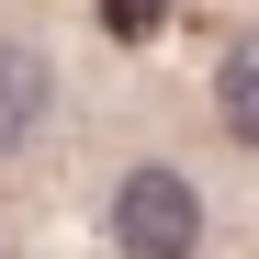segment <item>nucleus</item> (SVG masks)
Returning a JSON list of instances; mask_svg holds the SVG:
<instances>
[{
	"mask_svg": "<svg viewBox=\"0 0 259 259\" xmlns=\"http://www.w3.org/2000/svg\"><path fill=\"white\" fill-rule=\"evenodd\" d=\"M113 248H124V259H192V248H203V192H192L169 158H136V169L113 181Z\"/></svg>",
	"mask_w": 259,
	"mask_h": 259,
	"instance_id": "obj_1",
	"label": "nucleus"
},
{
	"mask_svg": "<svg viewBox=\"0 0 259 259\" xmlns=\"http://www.w3.org/2000/svg\"><path fill=\"white\" fill-rule=\"evenodd\" d=\"M46 113H57V68L0 34V158H23L34 136H46Z\"/></svg>",
	"mask_w": 259,
	"mask_h": 259,
	"instance_id": "obj_2",
	"label": "nucleus"
},
{
	"mask_svg": "<svg viewBox=\"0 0 259 259\" xmlns=\"http://www.w3.org/2000/svg\"><path fill=\"white\" fill-rule=\"evenodd\" d=\"M214 124H226L237 147H259V34H237V46L214 57Z\"/></svg>",
	"mask_w": 259,
	"mask_h": 259,
	"instance_id": "obj_3",
	"label": "nucleus"
},
{
	"mask_svg": "<svg viewBox=\"0 0 259 259\" xmlns=\"http://www.w3.org/2000/svg\"><path fill=\"white\" fill-rule=\"evenodd\" d=\"M158 12H169V0H102V23H113V34H147Z\"/></svg>",
	"mask_w": 259,
	"mask_h": 259,
	"instance_id": "obj_4",
	"label": "nucleus"
},
{
	"mask_svg": "<svg viewBox=\"0 0 259 259\" xmlns=\"http://www.w3.org/2000/svg\"><path fill=\"white\" fill-rule=\"evenodd\" d=\"M0 259H12V237H0Z\"/></svg>",
	"mask_w": 259,
	"mask_h": 259,
	"instance_id": "obj_5",
	"label": "nucleus"
}]
</instances>
